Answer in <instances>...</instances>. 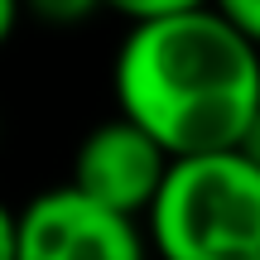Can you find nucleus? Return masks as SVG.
Listing matches in <instances>:
<instances>
[{
    "mask_svg": "<svg viewBox=\"0 0 260 260\" xmlns=\"http://www.w3.org/2000/svg\"><path fill=\"white\" fill-rule=\"evenodd\" d=\"M116 106L169 154L232 149L260 106V48L212 5L135 19L111 68Z\"/></svg>",
    "mask_w": 260,
    "mask_h": 260,
    "instance_id": "f257e3e1",
    "label": "nucleus"
},
{
    "mask_svg": "<svg viewBox=\"0 0 260 260\" xmlns=\"http://www.w3.org/2000/svg\"><path fill=\"white\" fill-rule=\"evenodd\" d=\"M145 226L159 260H260V169L236 149L169 159Z\"/></svg>",
    "mask_w": 260,
    "mask_h": 260,
    "instance_id": "f03ea898",
    "label": "nucleus"
},
{
    "mask_svg": "<svg viewBox=\"0 0 260 260\" xmlns=\"http://www.w3.org/2000/svg\"><path fill=\"white\" fill-rule=\"evenodd\" d=\"M15 260H149V246L140 217L63 183L34 193L15 212Z\"/></svg>",
    "mask_w": 260,
    "mask_h": 260,
    "instance_id": "7ed1b4c3",
    "label": "nucleus"
},
{
    "mask_svg": "<svg viewBox=\"0 0 260 260\" xmlns=\"http://www.w3.org/2000/svg\"><path fill=\"white\" fill-rule=\"evenodd\" d=\"M169 159L174 154H169L145 125H135L130 116L116 111L111 121L92 125L77 140L73 178H68V183H73L77 193H87L92 203H102V207H116V212H125V217H145L149 198L164 183Z\"/></svg>",
    "mask_w": 260,
    "mask_h": 260,
    "instance_id": "20e7f679",
    "label": "nucleus"
},
{
    "mask_svg": "<svg viewBox=\"0 0 260 260\" xmlns=\"http://www.w3.org/2000/svg\"><path fill=\"white\" fill-rule=\"evenodd\" d=\"M96 0H19V15L39 19L48 29H73V24H87L96 15Z\"/></svg>",
    "mask_w": 260,
    "mask_h": 260,
    "instance_id": "39448f33",
    "label": "nucleus"
},
{
    "mask_svg": "<svg viewBox=\"0 0 260 260\" xmlns=\"http://www.w3.org/2000/svg\"><path fill=\"white\" fill-rule=\"evenodd\" d=\"M102 10H111V15L121 19H154V15H174V10H188V5H207V0H96Z\"/></svg>",
    "mask_w": 260,
    "mask_h": 260,
    "instance_id": "423d86ee",
    "label": "nucleus"
},
{
    "mask_svg": "<svg viewBox=\"0 0 260 260\" xmlns=\"http://www.w3.org/2000/svg\"><path fill=\"white\" fill-rule=\"evenodd\" d=\"M207 5H212L226 24L241 29V34L260 48V0H207Z\"/></svg>",
    "mask_w": 260,
    "mask_h": 260,
    "instance_id": "0eeeda50",
    "label": "nucleus"
},
{
    "mask_svg": "<svg viewBox=\"0 0 260 260\" xmlns=\"http://www.w3.org/2000/svg\"><path fill=\"white\" fill-rule=\"evenodd\" d=\"M232 149H236V154H246V159L260 169V106L251 111V121L241 125V135H236V145H232Z\"/></svg>",
    "mask_w": 260,
    "mask_h": 260,
    "instance_id": "6e6552de",
    "label": "nucleus"
},
{
    "mask_svg": "<svg viewBox=\"0 0 260 260\" xmlns=\"http://www.w3.org/2000/svg\"><path fill=\"white\" fill-rule=\"evenodd\" d=\"M19 0H0V48L10 44V39H15V29H19Z\"/></svg>",
    "mask_w": 260,
    "mask_h": 260,
    "instance_id": "1a4fd4ad",
    "label": "nucleus"
},
{
    "mask_svg": "<svg viewBox=\"0 0 260 260\" xmlns=\"http://www.w3.org/2000/svg\"><path fill=\"white\" fill-rule=\"evenodd\" d=\"M0 260H15V212L0 203Z\"/></svg>",
    "mask_w": 260,
    "mask_h": 260,
    "instance_id": "9d476101",
    "label": "nucleus"
},
{
    "mask_svg": "<svg viewBox=\"0 0 260 260\" xmlns=\"http://www.w3.org/2000/svg\"><path fill=\"white\" fill-rule=\"evenodd\" d=\"M0 135H5V125H0Z\"/></svg>",
    "mask_w": 260,
    "mask_h": 260,
    "instance_id": "9b49d317",
    "label": "nucleus"
}]
</instances>
